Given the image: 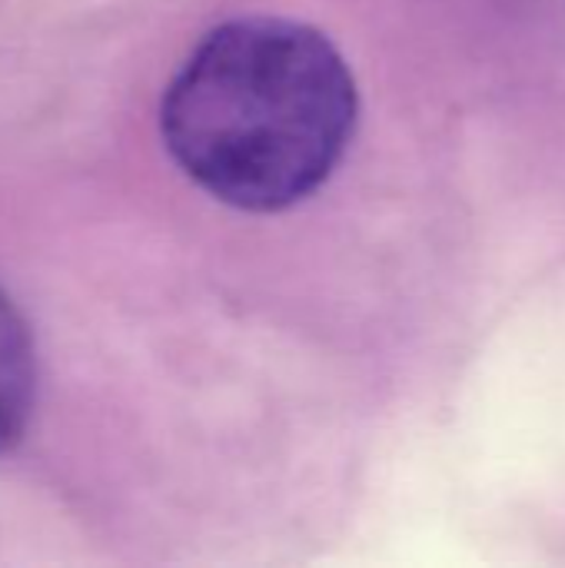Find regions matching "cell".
<instances>
[{
    "instance_id": "6da1fadb",
    "label": "cell",
    "mask_w": 565,
    "mask_h": 568,
    "mask_svg": "<svg viewBox=\"0 0 565 568\" xmlns=\"http://www.w3.org/2000/svg\"><path fill=\"white\" fill-rule=\"evenodd\" d=\"M353 123L356 87L336 47L276 17L206 33L160 110L167 150L186 176L253 213L310 196L340 163Z\"/></svg>"
},
{
    "instance_id": "7a4b0ae2",
    "label": "cell",
    "mask_w": 565,
    "mask_h": 568,
    "mask_svg": "<svg viewBox=\"0 0 565 568\" xmlns=\"http://www.w3.org/2000/svg\"><path fill=\"white\" fill-rule=\"evenodd\" d=\"M37 396V356L33 339L10 303V296L0 290V453L10 449L33 413Z\"/></svg>"
}]
</instances>
